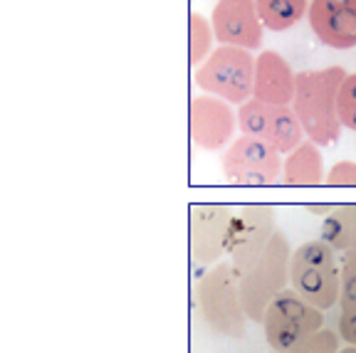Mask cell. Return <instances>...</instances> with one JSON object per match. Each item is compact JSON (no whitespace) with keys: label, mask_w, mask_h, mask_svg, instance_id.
Segmentation results:
<instances>
[{"label":"cell","mask_w":356,"mask_h":353,"mask_svg":"<svg viewBox=\"0 0 356 353\" xmlns=\"http://www.w3.org/2000/svg\"><path fill=\"white\" fill-rule=\"evenodd\" d=\"M337 111H339L341 126L356 131V72L346 74V79L341 82L339 99H337Z\"/></svg>","instance_id":"d6986e66"},{"label":"cell","mask_w":356,"mask_h":353,"mask_svg":"<svg viewBox=\"0 0 356 353\" xmlns=\"http://www.w3.org/2000/svg\"><path fill=\"white\" fill-rule=\"evenodd\" d=\"M289 287L317 309L329 311L341 302V257L329 243L309 240L292 249Z\"/></svg>","instance_id":"7a4b0ae2"},{"label":"cell","mask_w":356,"mask_h":353,"mask_svg":"<svg viewBox=\"0 0 356 353\" xmlns=\"http://www.w3.org/2000/svg\"><path fill=\"white\" fill-rule=\"evenodd\" d=\"M339 341L341 336L339 334L329 331V329H322V331L312 334L309 338L300 341L295 348H289L287 353H339Z\"/></svg>","instance_id":"ffe728a7"},{"label":"cell","mask_w":356,"mask_h":353,"mask_svg":"<svg viewBox=\"0 0 356 353\" xmlns=\"http://www.w3.org/2000/svg\"><path fill=\"white\" fill-rule=\"evenodd\" d=\"M282 154L260 138L240 136L225 149L220 158L222 176L233 186H273L282 178Z\"/></svg>","instance_id":"ba28073f"},{"label":"cell","mask_w":356,"mask_h":353,"mask_svg":"<svg viewBox=\"0 0 356 353\" xmlns=\"http://www.w3.org/2000/svg\"><path fill=\"white\" fill-rule=\"evenodd\" d=\"M344 79L346 72L341 67L307 69V72L297 74L292 109H295L307 138L319 149L334 144L341 133L337 99H339V89Z\"/></svg>","instance_id":"6da1fadb"},{"label":"cell","mask_w":356,"mask_h":353,"mask_svg":"<svg viewBox=\"0 0 356 353\" xmlns=\"http://www.w3.org/2000/svg\"><path fill=\"white\" fill-rule=\"evenodd\" d=\"M324 161L319 154V146L307 138L295 151H289L282 161V183L295 188H312L324 183Z\"/></svg>","instance_id":"9a60e30c"},{"label":"cell","mask_w":356,"mask_h":353,"mask_svg":"<svg viewBox=\"0 0 356 353\" xmlns=\"http://www.w3.org/2000/svg\"><path fill=\"white\" fill-rule=\"evenodd\" d=\"M233 213L228 205L198 203L191 205L188 230H191V254L200 265H218L220 257L228 254Z\"/></svg>","instance_id":"30bf717a"},{"label":"cell","mask_w":356,"mask_h":353,"mask_svg":"<svg viewBox=\"0 0 356 353\" xmlns=\"http://www.w3.org/2000/svg\"><path fill=\"white\" fill-rule=\"evenodd\" d=\"M198 311L208 329L220 336L243 338L248 329V314H245L243 299H240L238 274L233 272L230 262H218L213 270L200 277L195 287Z\"/></svg>","instance_id":"3957f363"},{"label":"cell","mask_w":356,"mask_h":353,"mask_svg":"<svg viewBox=\"0 0 356 353\" xmlns=\"http://www.w3.org/2000/svg\"><path fill=\"white\" fill-rule=\"evenodd\" d=\"M238 126L245 136L260 138L262 144L273 146L282 156H287L289 151H295L297 146L307 141V133L292 106L267 104L260 99L240 104Z\"/></svg>","instance_id":"52a82bcc"},{"label":"cell","mask_w":356,"mask_h":353,"mask_svg":"<svg viewBox=\"0 0 356 353\" xmlns=\"http://www.w3.org/2000/svg\"><path fill=\"white\" fill-rule=\"evenodd\" d=\"M297 89V74L280 52L265 50L255 57V87L252 99L277 106H292Z\"/></svg>","instance_id":"5bb4252c"},{"label":"cell","mask_w":356,"mask_h":353,"mask_svg":"<svg viewBox=\"0 0 356 353\" xmlns=\"http://www.w3.org/2000/svg\"><path fill=\"white\" fill-rule=\"evenodd\" d=\"M327 186H337V188H356V163L354 161H339L334 163L327 171V178H324Z\"/></svg>","instance_id":"7402d4cb"},{"label":"cell","mask_w":356,"mask_h":353,"mask_svg":"<svg viewBox=\"0 0 356 353\" xmlns=\"http://www.w3.org/2000/svg\"><path fill=\"white\" fill-rule=\"evenodd\" d=\"M324 329V311L289 287L270 302L262 316V331L270 351L287 353L300 341Z\"/></svg>","instance_id":"8992f818"},{"label":"cell","mask_w":356,"mask_h":353,"mask_svg":"<svg viewBox=\"0 0 356 353\" xmlns=\"http://www.w3.org/2000/svg\"><path fill=\"white\" fill-rule=\"evenodd\" d=\"M270 353H277V351H270Z\"/></svg>","instance_id":"d4e9b609"},{"label":"cell","mask_w":356,"mask_h":353,"mask_svg":"<svg viewBox=\"0 0 356 353\" xmlns=\"http://www.w3.org/2000/svg\"><path fill=\"white\" fill-rule=\"evenodd\" d=\"M191 141L203 151H220L222 146L233 144L238 114L225 99L218 97H195L191 99Z\"/></svg>","instance_id":"7c38bea8"},{"label":"cell","mask_w":356,"mask_h":353,"mask_svg":"<svg viewBox=\"0 0 356 353\" xmlns=\"http://www.w3.org/2000/svg\"><path fill=\"white\" fill-rule=\"evenodd\" d=\"M213 33L216 42L257 50L262 44V20L255 0H218L213 8Z\"/></svg>","instance_id":"8fae6325"},{"label":"cell","mask_w":356,"mask_h":353,"mask_svg":"<svg viewBox=\"0 0 356 353\" xmlns=\"http://www.w3.org/2000/svg\"><path fill=\"white\" fill-rule=\"evenodd\" d=\"M319 238L332 245L337 252H349L356 247V203L337 205L322 220Z\"/></svg>","instance_id":"2e32d148"},{"label":"cell","mask_w":356,"mask_h":353,"mask_svg":"<svg viewBox=\"0 0 356 353\" xmlns=\"http://www.w3.org/2000/svg\"><path fill=\"white\" fill-rule=\"evenodd\" d=\"M307 20L312 33L327 47H356V0H312Z\"/></svg>","instance_id":"4fadbf2b"},{"label":"cell","mask_w":356,"mask_h":353,"mask_svg":"<svg viewBox=\"0 0 356 353\" xmlns=\"http://www.w3.org/2000/svg\"><path fill=\"white\" fill-rule=\"evenodd\" d=\"M195 84L228 104H245L252 99L255 87V57L243 47L220 44L203 65L195 67Z\"/></svg>","instance_id":"5b68a950"},{"label":"cell","mask_w":356,"mask_h":353,"mask_svg":"<svg viewBox=\"0 0 356 353\" xmlns=\"http://www.w3.org/2000/svg\"><path fill=\"white\" fill-rule=\"evenodd\" d=\"M337 334L346 346H356V302L341 304L339 306V324H337Z\"/></svg>","instance_id":"603a6c76"},{"label":"cell","mask_w":356,"mask_h":353,"mask_svg":"<svg viewBox=\"0 0 356 353\" xmlns=\"http://www.w3.org/2000/svg\"><path fill=\"white\" fill-rule=\"evenodd\" d=\"M339 353H356V346H344Z\"/></svg>","instance_id":"cb8c5ba5"},{"label":"cell","mask_w":356,"mask_h":353,"mask_svg":"<svg viewBox=\"0 0 356 353\" xmlns=\"http://www.w3.org/2000/svg\"><path fill=\"white\" fill-rule=\"evenodd\" d=\"M260 20L267 30L284 33L309 13L312 0H255Z\"/></svg>","instance_id":"e0dca14e"},{"label":"cell","mask_w":356,"mask_h":353,"mask_svg":"<svg viewBox=\"0 0 356 353\" xmlns=\"http://www.w3.org/2000/svg\"><path fill=\"white\" fill-rule=\"evenodd\" d=\"M356 302V247L341 254V304Z\"/></svg>","instance_id":"44dd1931"},{"label":"cell","mask_w":356,"mask_h":353,"mask_svg":"<svg viewBox=\"0 0 356 353\" xmlns=\"http://www.w3.org/2000/svg\"><path fill=\"white\" fill-rule=\"evenodd\" d=\"M289 260H292L289 240L277 230L260 260L243 277H238L240 299H243L245 314L250 321L262 324V316H265L270 302L284 289H289Z\"/></svg>","instance_id":"277c9868"},{"label":"cell","mask_w":356,"mask_h":353,"mask_svg":"<svg viewBox=\"0 0 356 353\" xmlns=\"http://www.w3.org/2000/svg\"><path fill=\"white\" fill-rule=\"evenodd\" d=\"M191 25V52L188 60L193 67H200L208 60V55L213 52V40H216V33H213V22L206 20L200 13H191L188 17Z\"/></svg>","instance_id":"ac0fdd59"},{"label":"cell","mask_w":356,"mask_h":353,"mask_svg":"<svg viewBox=\"0 0 356 353\" xmlns=\"http://www.w3.org/2000/svg\"><path fill=\"white\" fill-rule=\"evenodd\" d=\"M275 232H277V222H275V210L270 205H245L233 217L228 245V260L235 274L243 277L260 260L270 240L275 238Z\"/></svg>","instance_id":"9c48e42d"}]
</instances>
